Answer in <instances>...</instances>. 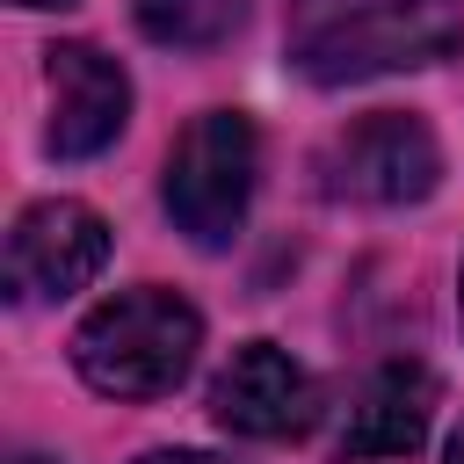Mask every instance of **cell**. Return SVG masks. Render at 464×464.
<instances>
[{
	"label": "cell",
	"instance_id": "obj_12",
	"mask_svg": "<svg viewBox=\"0 0 464 464\" xmlns=\"http://www.w3.org/2000/svg\"><path fill=\"white\" fill-rule=\"evenodd\" d=\"M14 7H72V0H14Z\"/></svg>",
	"mask_w": 464,
	"mask_h": 464
},
{
	"label": "cell",
	"instance_id": "obj_10",
	"mask_svg": "<svg viewBox=\"0 0 464 464\" xmlns=\"http://www.w3.org/2000/svg\"><path fill=\"white\" fill-rule=\"evenodd\" d=\"M138 464H225V457H210V450H152Z\"/></svg>",
	"mask_w": 464,
	"mask_h": 464
},
{
	"label": "cell",
	"instance_id": "obj_7",
	"mask_svg": "<svg viewBox=\"0 0 464 464\" xmlns=\"http://www.w3.org/2000/svg\"><path fill=\"white\" fill-rule=\"evenodd\" d=\"M312 413H319V392H312V377L290 362V348H276V341L232 348V362H225L218 384H210V420H218L225 435H246V442L304 435Z\"/></svg>",
	"mask_w": 464,
	"mask_h": 464
},
{
	"label": "cell",
	"instance_id": "obj_13",
	"mask_svg": "<svg viewBox=\"0 0 464 464\" xmlns=\"http://www.w3.org/2000/svg\"><path fill=\"white\" fill-rule=\"evenodd\" d=\"M14 464H44V457H14Z\"/></svg>",
	"mask_w": 464,
	"mask_h": 464
},
{
	"label": "cell",
	"instance_id": "obj_11",
	"mask_svg": "<svg viewBox=\"0 0 464 464\" xmlns=\"http://www.w3.org/2000/svg\"><path fill=\"white\" fill-rule=\"evenodd\" d=\"M442 464H464V428L450 435V457H442Z\"/></svg>",
	"mask_w": 464,
	"mask_h": 464
},
{
	"label": "cell",
	"instance_id": "obj_8",
	"mask_svg": "<svg viewBox=\"0 0 464 464\" xmlns=\"http://www.w3.org/2000/svg\"><path fill=\"white\" fill-rule=\"evenodd\" d=\"M435 399H442V384L428 362H377L355 384V399L334 428V450L341 457H413L428 442Z\"/></svg>",
	"mask_w": 464,
	"mask_h": 464
},
{
	"label": "cell",
	"instance_id": "obj_1",
	"mask_svg": "<svg viewBox=\"0 0 464 464\" xmlns=\"http://www.w3.org/2000/svg\"><path fill=\"white\" fill-rule=\"evenodd\" d=\"M464 44L457 0H290V65L312 87H355L442 65Z\"/></svg>",
	"mask_w": 464,
	"mask_h": 464
},
{
	"label": "cell",
	"instance_id": "obj_2",
	"mask_svg": "<svg viewBox=\"0 0 464 464\" xmlns=\"http://www.w3.org/2000/svg\"><path fill=\"white\" fill-rule=\"evenodd\" d=\"M203 348V312L160 283L145 290H116L109 304H94L72 334V370L102 392V399H167Z\"/></svg>",
	"mask_w": 464,
	"mask_h": 464
},
{
	"label": "cell",
	"instance_id": "obj_6",
	"mask_svg": "<svg viewBox=\"0 0 464 464\" xmlns=\"http://www.w3.org/2000/svg\"><path fill=\"white\" fill-rule=\"evenodd\" d=\"M44 87H51V123H44L51 160H94V152H109L123 138L130 80L94 44H51L44 51Z\"/></svg>",
	"mask_w": 464,
	"mask_h": 464
},
{
	"label": "cell",
	"instance_id": "obj_4",
	"mask_svg": "<svg viewBox=\"0 0 464 464\" xmlns=\"http://www.w3.org/2000/svg\"><path fill=\"white\" fill-rule=\"evenodd\" d=\"M312 174H319V196H326V203L406 210V203L435 196V181H442V145H435V130H428L420 116L377 109V116H355L348 130H334Z\"/></svg>",
	"mask_w": 464,
	"mask_h": 464
},
{
	"label": "cell",
	"instance_id": "obj_9",
	"mask_svg": "<svg viewBox=\"0 0 464 464\" xmlns=\"http://www.w3.org/2000/svg\"><path fill=\"white\" fill-rule=\"evenodd\" d=\"M130 14L167 51H210L239 29V0H130Z\"/></svg>",
	"mask_w": 464,
	"mask_h": 464
},
{
	"label": "cell",
	"instance_id": "obj_5",
	"mask_svg": "<svg viewBox=\"0 0 464 464\" xmlns=\"http://www.w3.org/2000/svg\"><path fill=\"white\" fill-rule=\"evenodd\" d=\"M109 261V225L102 210L72 203V196H44L14 218L7 232V297L14 304H51L72 297L80 283H94Z\"/></svg>",
	"mask_w": 464,
	"mask_h": 464
},
{
	"label": "cell",
	"instance_id": "obj_3",
	"mask_svg": "<svg viewBox=\"0 0 464 464\" xmlns=\"http://www.w3.org/2000/svg\"><path fill=\"white\" fill-rule=\"evenodd\" d=\"M254 160H261L254 123L239 109H203L174 138L167 181H160L174 232H188L196 246H232L246 225V203H254Z\"/></svg>",
	"mask_w": 464,
	"mask_h": 464
}]
</instances>
